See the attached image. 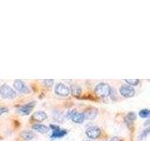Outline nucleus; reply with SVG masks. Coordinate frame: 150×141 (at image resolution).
Segmentation results:
<instances>
[{"label": "nucleus", "instance_id": "1", "mask_svg": "<svg viewBox=\"0 0 150 141\" xmlns=\"http://www.w3.org/2000/svg\"><path fill=\"white\" fill-rule=\"evenodd\" d=\"M110 91H111V88L106 83H100L95 88V93L98 97L101 98H106L109 96Z\"/></svg>", "mask_w": 150, "mask_h": 141}, {"label": "nucleus", "instance_id": "2", "mask_svg": "<svg viewBox=\"0 0 150 141\" xmlns=\"http://www.w3.org/2000/svg\"><path fill=\"white\" fill-rule=\"evenodd\" d=\"M0 94H1V96L5 99H13L16 96L15 90L7 84H3L2 86L0 87Z\"/></svg>", "mask_w": 150, "mask_h": 141}, {"label": "nucleus", "instance_id": "3", "mask_svg": "<svg viewBox=\"0 0 150 141\" xmlns=\"http://www.w3.org/2000/svg\"><path fill=\"white\" fill-rule=\"evenodd\" d=\"M50 128L53 130V132H52V135H51V138L52 139L61 138V137H63V136H65L66 135L68 134L67 130L61 129L59 126H56V125H54V124H51Z\"/></svg>", "mask_w": 150, "mask_h": 141}, {"label": "nucleus", "instance_id": "4", "mask_svg": "<svg viewBox=\"0 0 150 141\" xmlns=\"http://www.w3.org/2000/svg\"><path fill=\"white\" fill-rule=\"evenodd\" d=\"M119 92L125 98H131L135 95V89L129 85H122L119 88Z\"/></svg>", "mask_w": 150, "mask_h": 141}, {"label": "nucleus", "instance_id": "5", "mask_svg": "<svg viewBox=\"0 0 150 141\" xmlns=\"http://www.w3.org/2000/svg\"><path fill=\"white\" fill-rule=\"evenodd\" d=\"M54 91L59 96L67 97V96H69V94H70V88L67 86V85H65L63 83H58L55 86Z\"/></svg>", "mask_w": 150, "mask_h": 141}, {"label": "nucleus", "instance_id": "6", "mask_svg": "<svg viewBox=\"0 0 150 141\" xmlns=\"http://www.w3.org/2000/svg\"><path fill=\"white\" fill-rule=\"evenodd\" d=\"M86 134L87 135L88 138L90 139H96L98 137H100L101 135V130L97 126H90L88 127L86 131Z\"/></svg>", "mask_w": 150, "mask_h": 141}, {"label": "nucleus", "instance_id": "7", "mask_svg": "<svg viewBox=\"0 0 150 141\" xmlns=\"http://www.w3.org/2000/svg\"><path fill=\"white\" fill-rule=\"evenodd\" d=\"M13 87H14V88H15L17 91L21 92L23 94L30 92V89L28 88V87L22 81V80H16V81H14Z\"/></svg>", "mask_w": 150, "mask_h": 141}, {"label": "nucleus", "instance_id": "8", "mask_svg": "<svg viewBox=\"0 0 150 141\" xmlns=\"http://www.w3.org/2000/svg\"><path fill=\"white\" fill-rule=\"evenodd\" d=\"M35 105H36L35 102L28 103H26V105H23L19 107L18 108V112L21 113V114H23V115H28V114H30V112L33 110V108H34Z\"/></svg>", "mask_w": 150, "mask_h": 141}, {"label": "nucleus", "instance_id": "9", "mask_svg": "<svg viewBox=\"0 0 150 141\" xmlns=\"http://www.w3.org/2000/svg\"><path fill=\"white\" fill-rule=\"evenodd\" d=\"M70 120H71L73 122H75V123H83L84 120H86V118H84L83 113L77 112L75 110L74 113L71 115V117H70Z\"/></svg>", "mask_w": 150, "mask_h": 141}, {"label": "nucleus", "instance_id": "10", "mask_svg": "<svg viewBox=\"0 0 150 141\" xmlns=\"http://www.w3.org/2000/svg\"><path fill=\"white\" fill-rule=\"evenodd\" d=\"M83 115H84V118L87 120H94L98 115V109L95 107L88 108L86 111L83 112Z\"/></svg>", "mask_w": 150, "mask_h": 141}, {"label": "nucleus", "instance_id": "11", "mask_svg": "<svg viewBox=\"0 0 150 141\" xmlns=\"http://www.w3.org/2000/svg\"><path fill=\"white\" fill-rule=\"evenodd\" d=\"M32 119L37 121H42L47 119V114L43 111H38L32 115Z\"/></svg>", "mask_w": 150, "mask_h": 141}, {"label": "nucleus", "instance_id": "12", "mask_svg": "<svg viewBox=\"0 0 150 141\" xmlns=\"http://www.w3.org/2000/svg\"><path fill=\"white\" fill-rule=\"evenodd\" d=\"M33 129L37 132H39V133H41V134H44V133H47V132H49V127L45 126L43 124H34L33 125Z\"/></svg>", "mask_w": 150, "mask_h": 141}, {"label": "nucleus", "instance_id": "13", "mask_svg": "<svg viewBox=\"0 0 150 141\" xmlns=\"http://www.w3.org/2000/svg\"><path fill=\"white\" fill-rule=\"evenodd\" d=\"M21 136L25 139V140H31L35 137V135L33 132L30 131H23L21 133Z\"/></svg>", "mask_w": 150, "mask_h": 141}, {"label": "nucleus", "instance_id": "14", "mask_svg": "<svg viewBox=\"0 0 150 141\" xmlns=\"http://www.w3.org/2000/svg\"><path fill=\"white\" fill-rule=\"evenodd\" d=\"M71 92L74 96H79L82 92V88H81V87L77 86V85H73L71 87Z\"/></svg>", "mask_w": 150, "mask_h": 141}, {"label": "nucleus", "instance_id": "15", "mask_svg": "<svg viewBox=\"0 0 150 141\" xmlns=\"http://www.w3.org/2000/svg\"><path fill=\"white\" fill-rule=\"evenodd\" d=\"M125 81H126L127 85H129L131 87L137 86V85L140 83L139 79H125Z\"/></svg>", "mask_w": 150, "mask_h": 141}, {"label": "nucleus", "instance_id": "16", "mask_svg": "<svg viewBox=\"0 0 150 141\" xmlns=\"http://www.w3.org/2000/svg\"><path fill=\"white\" fill-rule=\"evenodd\" d=\"M149 114H150V112H149V109H147V108H145V109H143V110H141L139 112V115L141 118H143V119H145V118H148L149 117Z\"/></svg>", "mask_w": 150, "mask_h": 141}, {"label": "nucleus", "instance_id": "17", "mask_svg": "<svg viewBox=\"0 0 150 141\" xmlns=\"http://www.w3.org/2000/svg\"><path fill=\"white\" fill-rule=\"evenodd\" d=\"M126 119L128 120H129V121L132 122L133 120H136V114H135V113H133V112H129V114L127 115V118H126Z\"/></svg>", "mask_w": 150, "mask_h": 141}, {"label": "nucleus", "instance_id": "18", "mask_svg": "<svg viewBox=\"0 0 150 141\" xmlns=\"http://www.w3.org/2000/svg\"><path fill=\"white\" fill-rule=\"evenodd\" d=\"M148 134H149V129L148 128H146L144 131H143V133L141 134V135H140V140H142V139H144L146 136L148 135Z\"/></svg>", "mask_w": 150, "mask_h": 141}, {"label": "nucleus", "instance_id": "19", "mask_svg": "<svg viewBox=\"0 0 150 141\" xmlns=\"http://www.w3.org/2000/svg\"><path fill=\"white\" fill-rule=\"evenodd\" d=\"M43 83L46 87H52L54 85V80L53 79H46L43 81Z\"/></svg>", "mask_w": 150, "mask_h": 141}, {"label": "nucleus", "instance_id": "20", "mask_svg": "<svg viewBox=\"0 0 150 141\" xmlns=\"http://www.w3.org/2000/svg\"><path fill=\"white\" fill-rule=\"evenodd\" d=\"M8 111V107H5V106L0 107V115H2V114H4V113H6Z\"/></svg>", "mask_w": 150, "mask_h": 141}, {"label": "nucleus", "instance_id": "21", "mask_svg": "<svg viewBox=\"0 0 150 141\" xmlns=\"http://www.w3.org/2000/svg\"><path fill=\"white\" fill-rule=\"evenodd\" d=\"M84 141H92V140H84Z\"/></svg>", "mask_w": 150, "mask_h": 141}]
</instances>
